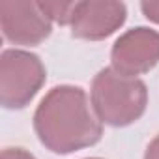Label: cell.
<instances>
[{"mask_svg":"<svg viewBox=\"0 0 159 159\" xmlns=\"http://www.w3.org/2000/svg\"><path fill=\"white\" fill-rule=\"evenodd\" d=\"M34 131L47 150L67 155L98 144L103 137V124L81 86L60 84L39 101L34 112Z\"/></svg>","mask_w":159,"mask_h":159,"instance_id":"1","label":"cell"},{"mask_svg":"<svg viewBox=\"0 0 159 159\" xmlns=\"http://www.w3.org/2000/svg\"><path fill=\"white\" fill-rule=\"evenodd\" d=\"M90 101L101 124L127 127L146 112L148 88L139 77H127L112 67H103L92 81Z\"/></svg>","mask_w":159,"mask_h":159,"instance_id":"2","label":"cell"},{"mask_svg":"<svg viewBox=\"0 0 159 159\" xmlns=\"http://www.w3.org/2000/svg\"><path fill=\"white\" fill-rule=\"evenodd\" d=\"M47 81L41 58L25 49H6L0 54V103L17 111L32 103Z\"/></svg>","mask_w":159,"mask_h":159,"instance_id":"3","label":"cell"},{"mask_svg":"<svg viewBox=\"0 0 159 159\" xmlns=\"http://www.w3.org/2000/svg\"><path fill=\"white\" fill-rule=\"evenodd\" d=\"M0 28L10 43L34 47L51 36L52 21L36 0H4L0 2Z\"/></svg>","mask_w":159,"mask_h":159,"instance_id":"4","label":"cell"},{"mask_svg":"<svg viewBox=\"0 0 159 159\" xmlns=\"http://www.w3.org/2000/svg\"><path fill=\"white\" fill-rule=\"evenodd\" d=\"M111 67L127 77H139L159 64V32L137 26L124 32L111 49Z\"/></svg>","mask_w":159,"mask_h":159,"instance_id":"5","label":"cell"},{"mask_svg":"<svg viewBox=\"0 0 159 159\" xmlns=\"http://www.w3.org/2000/svg\"><path fill=\"white\" fill-rule=\"evenodd\" d=\"M127 19L124 2L114 0H83L75 4L71 17V34L79 39L101 41L118 32Z\"/></svg>","mask_w":159,"mask_h":159,"instance_id":"6","label":"cell"},{"mask_svg":"<svg viewBox=\"0 0 159 159\" xmlns=\"http://www.w3.org/2000/svg\"><path fill=\"white\" fill-rule=\"evenodd\" d=\"M75 4L77 2H60V0H45V2H39L43 13L52 23H56L60 26H69L71 25Z\"/></svg>","mask_w":159,"mask_h":159,"instance_id":"7","label":"cell"},{"mask_svg":"<svg viewBox=\"0 0 159 159\" xmlns=\"http://www.w3.org/2000/svg\"><path fill=\"white\" fill-rule=\"evenodd\" d=\"M140 10L144 17L155 25H159V0H148V2H140Z\"/></svg>","mask_w":159,"mask_h":159,"instance_id":"8","label":"cell"},{"mask_svg":"<svg viewBox=\"0 0 159 159\" xmlns=\"http://www.w3.org/2000/svg\"><path fill=\"white\" fill-rule=\"evenodd\" d=\"M0 159H36V155H32L25 148H4Z\"/></svg>","mask_w":159,"mask_h":159,"instance_id":"9","label":"cell"},{"mask_svg":"<svg viewBox=\"0 0 159 159\" xmlns=\"http://www.w3.org/2000/svg\"><path fill=\"white\" fill-rule=\"evenodd\" d=\"M144 159H159V135H155L153 140L146 146Z\"/></svg>","mask_w":159,"mask_h":159,"instance_id":"10","label":"cell"},{"mask_svg":"<svg viewBox=\"0 0 159 159\" xmlns=\"http://www.w3.org/2000/svg\"><path fill=\"white\" fill-rule=\"evenodd\" d=\"M84 159H101V157H84Z\"/></svg>","mask_w":159,"mask_h":159,"instance_id":"11","label":"cell"}]
</instances>
